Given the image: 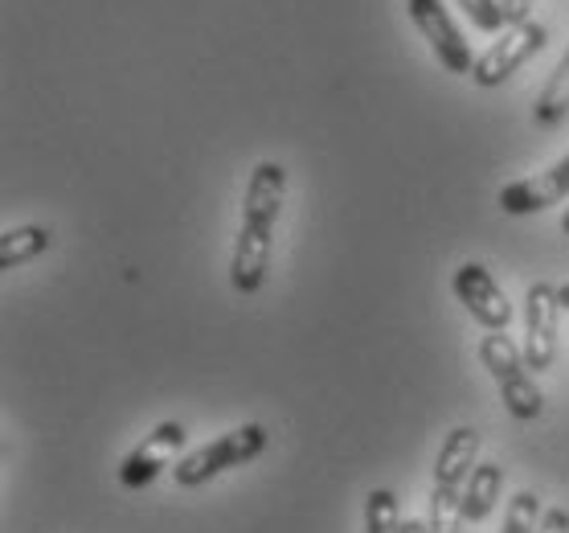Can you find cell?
I'll return each instance as SVG.
<instances>
[{"mask_svg":"<svg viewBox=\"0 0 569 533\" xmlns=\"http://www.w3.org/2000/svg\"><path fill=\"white\" fill-rule=\"evenodd\" d=\"M184 427L181 423H160L152 435H143V443L136 452L119 464V481L123 488H143V484H152L160 476V468H169V460L184 447Z\"/></svg>","mask_w":569,"mask_h":533,"instance_id":"cell-9","label":"cell"},{"mask_svg":"<svg viewBox=\"0 0 569 533\" xmlns=\"http://www.w3.org/2000/svg\"><path fill=\"white\" fill-rule=\"evenodd\" d=\"M459 9L471 17V26L483 29V33H496V29H508L505 21V9H500V0H459Z\"/></svg>","mask_w":569,"mask_h":533,"instance_id":"cell-17","label":"cell"},{"mask_svg":"<svg viewBox=\"0 0 569 533\" xmlns=\"http://www.w3.org/2000/svg\"><path fill=\"white\" fill-rule=\"evenodd\" d=\"M500 488H505V468L500 464H476L471 481L463 488V521H483L500 501Z\"/></svg>","mask_w":569,"mask_h":533,"instance_id":"cell-11","label":"cell"},{"mask_svg":"<svg viewBox=\"0 0 569 533\" xmlns=\"http://www.w3.org/2000/svg\"><path fill=\"white\" fill-rule=\"evenodd\" d=\"M267 427H259V423H247V427L230 431V435H221V440L206 443V447H197V452H189L172 468V481L181 484V488H197V484L213 481V476H221V472L230 468H242V464H250L254 455L267 452Z\"/></svg>","mask_w":569,"mask_h":533,"instance_id":"cell-3","label":"cell"},{"mask_svg":"<svg viewBox=\"0 0 569 533\" xmlns=\"http://www.w3.org/2000/svg\"><path fill=\"white\" fill-rule=\"evenodd\" d=\"M406 9H410V21L418 26V33L430 41L439 66H447L451 75H471V70H476L471 46L463 41V33H459V26L451 21L442 0H406Z\"/></svg>","mask_w":569,"mask_h":533,"instance_id":"cell-5","label":"cell"},{"mask_svg":"<svg viewBox=\"0 0 569 533\" xmlns=\"http://www.w3.org/2000/svg\"><path fill=\"white\" fill-rule=\"evenodd\" d=\"M430 533H459L467 525L463 521V493H447L435 488L430 493Z\"/></svg>","mask_w":569,"mask_h":533,"instance_id":"cell-15","label":"cell"},{"mask_svg":"<svg viewBox=\"0 0 569 533\" xmlns=\"http://www.w3.org/2000/svg\"><path fill=\"white\" fill-rule=\"evenodd\" d=\"M561 235L569 238V209H566V214H561Z\"/></svg>","mask_w":569,"mask_h":533,"instance_id":"cell-22","label":"cell"},{"mask_svg":"<svg viewBox=\"0 0 569 533\" xmlns=\"http://www.w3.org/2000/svg\"><path fill=\"white\" fill-rule=\"evenodd\" d=\"M479 362L492 374L496 391H500V398H505V406H508V415L520 418V423H529V418L541 415L545 398L529 374L525 349H517V340L508 337V333H488V337L479 340Z\"/></svg>","mask_w":569,"mask_h":533,"instance_id":"cell-2","label":"cell"},{"mask_svg":"<svg viewBox=\"0 0 569 533\" xmlns=\"http://www.w3.org/2000/svg\"><path fill=\"white\" fill-rule=\"evenodd\" d=\"M545 41H549V29H545L541 21H520V26H508L505 38L492 41V46L476 58L471 82L492 91V87H500V82L512 79L520 66L529 62L532 53H541Z\"/></svg>","mask_w":569,"mask_h":533,"instance_id":"cell-4","label":"cell"},{"mask_svg":"<svg viewBox=\"0 0 569 533\" xmlns=\"http://www.w3.org/2000/svg\"><path fill=\"white\" fill-rule=\"evenodd\" d=\"M455 296L463 304L471 320L488 328V333H508V320H512V304H508L505 287L496 284L492 272L483 263H463L455 272Z\"/></svg>","mask_w":569,"mask_h":533,"instance_id":"cell-7","label":"cell"},{"mask_svg":"<svg viewBox=\"0 0 569 533\" xmlns=\"http://www.w3.org/2000/svg\"><path fill=\"white\" fill-rule=\"evenodd\" d=\"M287 194V169L279 160H262L250 172L247 201H242V230L233 238V259H230V284L242 296H254L267 279L271 267V243H274V221L283 214Z\"/></svg>","mask_w":569,"mask_h":533,"instance_id":"cell-1","label":"cell"},{"mask_svg":"<svg viewBox=\"0 0 569 533\" xmlns=\"http://www.w3.org/2000/svg\"><path fill=\"white\" fill-rule=\"evenodd\" d=\"M566 197H569V152L561 160H553L545 172H537V177L508 181L496 201L505 206V214L525 218V214H541V209L557 206V201H566Z\"/></svg>","mask_w":569,"mask_h":533,"instance_id":"cell-8","label":"cell"},{"mask_svg":"<svg viewBox=\"0 0 569 533\" xmlns=\"http://www.w3.org/2000/svg\"><path fill=\"white\" fill-rule=\"evenodd\" d=\"M557 316H561V296L553 284H537L525 292V362L529 369H549L557 357Z\"/></svg>","mask_w":569,"mask_h":533,"instance_id":"cell-6","label":"cell"},{"mask_svg":"<svg viewBox=\"0 0 569 533\" xmlns=\"http://www.w3.org/2000/svg\"><path fill=\"white\" fill-rule=\"evenodd\" d=\"M537 533H569V513L566 509H545V521Z\"/></svg>","mask_w":569,"mask_h":533,"instance_id":"cell-19","label":"cell"},{"mask_svg":"<svg viewBox=\"0 0 569 533\" xmlns=\"http://www.w3.org/2000/svg\"><path fill=\"white\" fill-rule=\"evenodd\" d=\"M365 533H401L398 496L389 488H373L365 496Z\"/></svg>","mask_w":569,"mask_h":533,"instance_id":"cell-14","label":"cell"},{"mask_svg":"<svg viewBox=\"0 0 569 533\" xmlns=\"http://www.w3.org/2000/svg\"><path fill=\"white\" fill-rule=\"evenodd\" d=\"M508 26H520V21H532V0H500Z\"/></svg>","mask_w":569,"mask_h":533,"instance_id":"cell-18","label":"cell"},{"mask_svg":"<svg viewBox=\"0 0 569 533\" xmlns=\"http://www.w3.org/2000/svg\"><path fill=\"white\" fill-rule=\"evenodd\" d=\"M566 116H569V50L561 53V62L553 66L545 91L537 95V103H532V119H537L541 128H557Z\"/></svg>","mask_w":569,"mask_h":533,"instance_id":"cell-13","label":"cell"},{"mask_svg":"<svg viewBox=\"0 0 569 533\" xmlns=\"http://www.w3.org/2000/svg\"><path fill=\"white\" fill-rule=\"evenodd\" d=\"M476 455H479V431L455 427L447 435V443L439 447V460H435V488L463 493L471 472H476Z\"/></svg>","mask_w":569,"mask_h":533,"instance_id":"cell-10","label":"cell"},{"mask_svg":"<svg viewBox=\"0 0 569 533\" xmlns=\"http://www.w3.org/2000/svg\"><path fill=\"white\" fill-rule=\"evenodd\" d=\"M545 521V509H541V496L537 493H517L512 496V505L505 513V530L500 533H537Z\"/></svg>","mask_w":569,"mask_h":533,"instance_id":"cell-16","label":"cell"},{"mask_svg":"<svg viewBox=\"0 0 569 533\" xmlns=\"http://www.w3.org/2000/svg\"><path fill=\"white\" fill-rule=\"evenodd\" d=\"M401 533H430V525H427V521H406V525H401Z\"/></svg>","mask_w":569,"mask_h":533,"instance_id":"cell-20","label":"cell"},{"mask_svg":"<svg viewBox=\"0 0 569 533\" xmlns=\"http://www.w3.org/2000/svg\"><path fill=\"white\" fill-rule=\"evenodd\" d=\"M53 243L50 226H17V230H4L0 235V272H13L21 263L46 255Z\"/></svg>","mask_w":569,"mask_h":533,"instance_id":"cell-12","label":"cell"},{"mask_svg":"<svg viewBox=\"0 0 569 533\" xmlns=\"http://www.w3.org/2000/svg\"><path fill=\"white\" fill-rule=\"evenodd\" d=\"M557 296H561V308H569V284H566V287H557Z\"/></svg>","mask_w":569,"mask_h":533,"instance_id":"cell-21","label":"cell"}]
</instances>
